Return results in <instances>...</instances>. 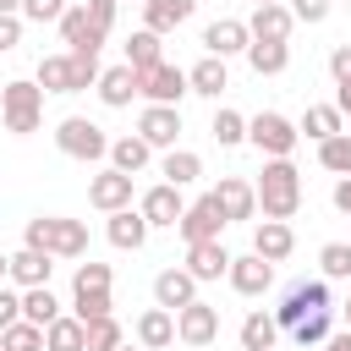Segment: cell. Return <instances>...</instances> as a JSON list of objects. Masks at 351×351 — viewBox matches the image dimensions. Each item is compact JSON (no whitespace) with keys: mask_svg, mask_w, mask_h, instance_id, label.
Wrapping results in <instances>:
<instances>
[{"mask_svg":"<svg viewBox=\"0 0 351 351\" xmlns=\"http://www.w3.org/2000/svg\"><path fill=\"white\" fill-rule=\"evenodd\" d=\"M22 247L49 252V258H88V219H71V214H38V219H27Z\"/></svg>","mask_w":351,"mask_h":351,"instance_id":"1","label":"cell"},{"mask_svg":"<svg viewBox=\"0 0 351 351\" xmlns=\"http://www.w3.org/2000/svg\"><path fill=\"white\" fill-rule=\"evenodd\" d=\"M252 186H258L263 219H296V208H302V170L291 159H263V176Z\"/></svg>","mask_w":351,"mask_h":351,"instance_id":"2","label":"cell"},{"mask_svg":"<svg viewBox=\"0 0 351 351\" xmlns=\"http://www.w3.org/2000/svg\"><path fill=\"white\" fill-rule=\"evenodd\" d=\"M0 121H5L11 137H33L44 126V88L33 77H11L0 88Z\"/></svg>","mask_w":351,"mask_h":351,"instance_id":"3","label":"cell"},{"mask_svg":"<svg viewBox=\"0 0 351 351\" xmlns=\"http://www.w3.org/2000/svg\"><path fill=\"white\" fill-rule=\"evenodd\" d=\"M55 148H60L66 159H82V165L110 159V137H104V126L88 121V115H66V121L55 126Z\"/></svg>","mask_w":351,"mask_h":351,"instance_id":"4","label":"cell"},{"mask_svg":"<svg viewBox=\"0 0 351 351\" xmlns=\"http://www.w3.org/2000/svg\"><path fill=\"white\" fill-rule=\"evenodd\" d=\"M296 121H285L280 110H258L252 121H247V143L263 154V159H291L296 154Z\"/></svg>","mask_w":351,"mask_h":351,"instance_id":"5","label":"cell"},{"mask_svg":"<svg viewBox=\"0 0 351 351\" xmlns=\"http://www.w3.org/2000/svg\"><path fill=\"white\" fill-rule=\"evenodd\" d=\"M324 307H335V302H329V280H302V285H291V291H285V302L274 307V324L291 335L307 313H324Z\"/></svg>","mask_w":351,"mask_h":351,"instance_id":"6","label":"cell"},{"mask_svg":"<svg viewBox=\"0 0 351 351\" xmlns=\"http://www.w3.org/2000/svg\"><path fill=\"white\" fill-rule=\"evenodd\" d=\"M137 88H143V99H148V104H170V110L192 93L186 71H181V66H170V60H159L154 71H137Z\"/></svg>","mask_w":351,"mask_h":351,"instance_id":"7","label":"cell"},{"mask_svg":"<svg viewBox=\"0 0 351 351\" xmlns=\"http://www.w3.org/2000/svg\"><path fill=\"white\" fill-rule=\"evenodd\" d=\"M137 208H143V219H148L154 230H176V225H181V214H186V197H181V186L154 181V186L137 197Z\"/></svg>","mask_w":351,"mask_h":351,"instance_id":"8","label":"cell"},{"mask_svg":"<svg viewBox=\"0 0 351 351\" xmlns=\"http://www.w3.org/2000/svg\"><path fill=\"white\" fill-rule=\"evenodd\" d=\"M225 225H230V219L219 214L214 192H203L197 203H186V214H181V225H176V230H181V241H186V247H197V241H219V230H225Z\"/></svg>","mask_w":351,"mask_h":351,"instance_id":"9","label":"cell"},{"mask_svg":"<svg viewBox=\"0 0 351 351\" xmlns=\"http://www.w3.org/2000/svg\"><path fill=\"white\" fill-rule=\"evenodd\" d=\"M176 340L192 346V351L214 346V340H219V307H208L203 296H197L192 307H181V313H176Z\"/></svg>","mask_w":351,"mask_h":351,"instance_id":"10","label":"cell"},{"mask_svg":"<svg viewBox=\"0 0 351 351\" xmlns=\"http://www.w3.org/2000/svg\"><path fill=\"white\" fill-rule=\"evenodd\" d=\"M137 137H143L154 154H170L176 137H181V110H170V104H148V110L137 115Z\"/></svg>","mask_w":351,"mask_h":351,"instance_id":"11","label":"cell"},{"mask_svg":"<svg viewBox=\"0 0 351 351\" xmlns=\"http://www.w3.org/2000/svg\"><path fill=\"white\" fill-rule=\"evenodd\" d=\"M88 203L99 208V214H121V208H132V176H121V170H99L93 181H88Z\"/></svg>","mask_w":351,"mask_h":351,"instance_id":"12","label":"cell"},{"mask_svg":"<svg viewBox=\"0 0 351 351\" xmlns=\"http://www.w3.org/2000/svg\"><path fill=\"white\" fill-rule=\"evenodd\" d=\"M291 27H296V16H291L285 0L280 5H252V16H247V33L258 44H291Z\"/></svg>","mask_w":351,"mask_h":351,"instance_id":"13","label":"cell"},{"mask_svg":"<svg viewBox=\"0 0 351 351\" xmlns=\"http://www.w3.org/2000/svg\"><path fill=\"white\" fill-rule=\"evenodd\" d=\"M247 44H252V33H247V22H241V16H219V22H208V27H203V49H208V55H219V60L247 55Z\"/></svg>","mask_w":351,"mask_h":351,"instance_id":"14","label":"cell"},{"mask_svg":"<svg viewBox=\"0 0 351 351\" xmlns=\"http://www.w3.org/2000/svg\"><path fill=\"white\" fill-rule=\"evenodd\" d=\"M214 203H219V214H225L230 225H236V219H252V214H258V186L241 181V176H219Z\"/></svg>","mask_w":351,"mask_h":351,"instance_id":"15","label":"cell"},{"mask_svg":"<svg viewBox=\"0 0 351 351\" xmlns=\"http://www.w3.org/2000/svg\"><path fill=\"white\" fill-rule=\"evenodd\" d=\"M192 302H197V280H192L186 269H159V274H154V307L181 313V307H192Z\"/></svg>","mask_w":351,"mask_h":351,"instance_id":"16","label":"cell"},{"mask_svg":"<svg viewBox=\"0 0 351 351\" xmlns=\"http://www.w3.org/2000/svg\"><path fill=\"white\" fill-rule=\"evenodd\" d=\"M230 291L236 296H263L269 285H274V263H263L258 252H247V258H230Z\"/></svg>","mask_w":351,"mask_h":351,"instance_id":"17","label":"cell"},{"mask_svg":"<svg viewBox=\"0 0 351 351\" xmlns=\"http://www.w3.org/2000/svg\"><path fill=\"white\" fill-rule=\"evenodd\" d=\"M252 252H258L263 263H285V258L296 252V230H291L285 219H263V225L252 230Z\"/></svg>","mask_w":351,"mask_h":351,"instance_id":"18","label":"cell"},{"mask_svg":"<svg viewBox=\"0 0 351 351\" xmlns=\"http://www.w3.org/2000/svg\"><path fill=\"white\" fill-rule=\"evenodd\" d=\"M110 225H104V236H110V247H121V252H137L143 241H148V219H143V208H121V214H104Z\"/></svg>","mask_w":351,"mask_h":351,"instance_id":"19","label":"cell"},{"mask_svg":"<svg viewBox=\"0 0 351 351\" xmlns=\"http://www.w3.org/2000/svg\"><path fill=\"white\" fill-rule=\"evenodd\" d=\"M49 274H55V258H49V252H33V247H16V252H11V285H16V291L49 285Z\"/></svg>","mask_w":351,"mask_h":351,"instance_id":"20","label":"cell"},{"mask_svg":"<svg viewBox=\"0 0 351 351\" xmlns=\"http://www.w3.org/2000/svg\"><path fill=\"white\" fill-rule=\"evenodd\" d=\"M186 274H192L197 285L230 274V252H225V241H197V247H186Z\"/></svg>","mask_w":351,"mask_h":351,"instance_id":"21","label":"cell"},{"mask_svg":"<svg viewBox=\"0 0 351 351\" xmlns=\"http://www.w3.org/2000/svg\"><path fill=\"white\" fill-rule=\"evenodd\" d=\"M55 27H60V38H66L71 49H93V55L104 49V33L88 22V5H66V16H60Z\"/></svg>","mask_w":351,"mask_h":351,"instance_id":"22","label":"cell"},{"mask_svg":"<svg viewBox=\"0 0 351 351\" xmlns=\"http://www.w3.org/2000/svg\"><path fill=\"white\" fill-rule=\"evenodd\" d=\"M93 93H99V99H104L110 110H126V104H132V99H137L143 88H137V71H132V66L121 60V66H110V71L99 77V88H93Z\"/></svg>","mask_w":351,"mask_h":351,"instance_id":"23","label":"cell"},{"mask_svg":"<svg viewBox=\"0 0 351 351\" xmlns=\"http://www.w3.org/2000/svg\"><path fill=\"white\" fill-rule=\"evenodd\" d=\"M192 11H197V0H148V5H143V27L165 38V33H176Z\"/></svg>","mask_w":351,"mask_h":351,"instance_id":"24","label":"cell"},{"mask_svg":"<svg viewBox=\"0 0 351 351\" xmlns=\"http://www.w3.org/2000/svg\"><path fill=\"white\" fill-rule=\"evenodd\" d=\"M33 82H38L44 93H77V66H71V49H66V55H44V60H38V71H33Z\"/></svg>","mask_w":351,"mask_h":351,"instance_id":"25","label":"cell"},{"mask_svg":"<svg viewBox=\"0 0 351 351\" xmlns=\"http://www.w3.org/2000/svg\"><path fill=\"white\" fill-rule=\"evenodd\" d=\"M148 159H154V148H148L137 132H126V137H110V170H121V176H137V170H148Z\"/></svg>","mask_w":351,"mask_h":351,"instance_id":"26","label":"cell"},{"mask_svg":"<svg viewBox=\"0 0 351 351\" xmlns=\"http://www.w3.org/2000/svg\"><path fill=\"white\" fill-rule=\"evenodd\" d=\"M137 346H143V351H165V346H176V313L148 307V313L137 318Z\"/></svg>","mask_w":351,"mask_h":351,"instance_id":"27","label":"cell"},{"mask_svg":"<svg viewBox=\"0 0 351 351\" xmlns=\"http://www.w3.org/2000/svg\"><path fill=\"white\" fill-rule=\"evenodd\" d=\"M274 346H280V324H274V313L252 307V313L241 318V351H274Z\"/></svg>","mask_w":351,"mask_h":351,"instance_id":"28","label":"cell"},{"mask_svg":"<svg viewBox=\"0 0 351 351\" xmlns=\"http://www.w3.org/2000/svg\"><path fill=\"white\" fill-rule=\"evenodd\" d=\"M121 49H126V66H132V71H154V66L165 60V38H159V33H148V27H137Z\"/></svg>","mask_w":351,"mask_h":351,"instance_id":"29","label":"cell"},{"mask_svg":"<svg viewBox=\"0 0 351 351\" xmlns=\"http://www.w3.org/2000/svg\"><path fill=\"white\" fill-rule=\"evenodd\" d=\"M186 82H192V93H203V99H219V93L230 88V71H225V60H219V55H203V60L186 71Z\"/></svg>","mask_w":351,"mask_h":351,"instance_id":"30","label":"cell"},{"mask_svg":"<svg viewBox=\"0 0 351 351\" xmlns=\"http://www.w3.org/2000/svg\"><path fill=\"white\" fill-rule=\"evenodd\" d=\"M44 351H88V324L60 313L49 329H44Z\"/></svg>","mask_w":351,"mask_h":351,"instance_id":"31","label":"cell"},{"mask_svg":"<svg viewBox=\"0 0 351 351\" xmlns=\"http://www.w3.org/2000/svg\"><path fill=\"white\" fill-rule=\"evenodd\" d=\"M296 132H307L313 143H329V137H340L346 132V115L335 110V104H307V115H302V126Z\"/></svg>","mask_w":351,"mask_h":351,"instance_id":"32","label":"cell"},{"mask_svg":"<svg viewBox=\"0 0 351 351\" xmlns=\"http://www.w3.org/2000/svg\"><path fill=\"white\" fill-rule=\"evenodd\" d=\"M159 176H165L170 186H192V181L203 176V159H197L192 148H170V154L159 159Z\"/></svg>","mask_w":351,"mask_h":351,"instance_id":"33","label":"cell"},{"mask_svg":"<svg viewBox=\"0 0 351 351\" xmlns=\"http://www.w3.org/2000/svg\"><path fill=\"white\" fill-rule=\"evenodd\" d=\"M247 66L258 71V77H280L285 66H291V44H247Z\"/></svg>","mask_w":351,"mask_h":351,"instance_id":"34","label":"cell"},{"mask_svg":"<svg viewBox=\"0 0 351 351\" xmlns=\"http://www.w3.org/2000/svg\"><path fill=\"white\" fill-rule=\"evenodd\" d=\"M22 318H27V324H38V329H49V324L60 318V302H55V291H49V285H33V291H22Z\"/></svg>","mask_w":351,"mask_h":351,"instance_id":"35","label":"cell"},{"mask_svg":"<svg viewBox=\"0 0 351 351\" xmlns=\"http://www.w3.org/2000/svg\"><path fill=\"white\" fill-rule=\"evenodd\" d=\"M208 132H214V143H219V148H236V143H247V115H241V110H225V104H219V110H214V126H208Z\"/></svg>","mask_w":351,"mask_h":351,"instance_id":"36","label":"cell"},{"mask_svg":"<svg viewBox=\"0 0 351 351\" xmlns=\"http://www.w3.org/2000/svg\"><path fill=\"white\" fill-rule=\"evenodd\" d=\"M71 318H82V324H93V318H115L110 291H71Z\"/></svg>","mask_w":351,"mask_h":351,"instance_id":"37","label":"cell"},{"mask_svg":"<svg viewBox=\"0 0 351 351\" xmlns=\"http://www.w3.org/2000/svg\"><path fill=\"white\" fill-rule=\"evenodd\" d=\"M329 318H335V307H324V313H307V318H302V324L291 329V340H296L302 351H307V346L318 351V346L329 340Z\"/></svg>","mask_w":351,"mask_h":351,"instance_id":"38","label":"cell"},{"mask_svg":"<svg viewBox=\"0 0 351 351\" xmlns=\"http://www.w3.org/2000/svg\"><path fill=\"white\" fill-rule=\"evenodd\" d=\"M318 263H324V280H351V241H324Z\"/></svg>","mask_w":351,"mask_h":351,"instance_id":"39","label":"cell"},{"mask_svg":"<svg viewBox=\"0 0 351 351\" xmlns=\"http://www.w3.org/2000/svg\"><path fill=\"white\" fill-rule=\"evenodd\" d=\"M318 165H324V170H335V176H351V132H340V137L318 143Z\"/></svg>","mask_w":351,"mask_h":351,"instance_id":"40","label":"cell"},{"mask_svg":"<svg viewBox=\"0 0 351 351\" xmlns=\"http://www.w3.org/2000/svg\"><path fill=\"white\" fill-rule=\"evenodd\" d=\"M0 346H5V351H44V329L22 318V324H11V329L0 335Z\"/></svg>","mask_w":351,"mask_h":351,"instance_id":"41","label":"cell"},{"mask_svg":"<svg viewBox=\"0 0 351 351\" xmlns=\"http://www.w3.org/2000/svg\"><path fill=\"white\" fill-rule=\"evenodd\" d=\"M110 280H115V274H110V263H93V258H88V263H77L71 291H110Z\"/></svg>","mask_w":351,"mask_h":351,"instance_id":"42","label":"cell"},{"mask_svg":"<svg viewBox=\"0 0 351 351\" xmlns=\"http://www.w3.org/2000/svg\"><path fill=\"white\" fill-rule=\"evenodd\" d=\"M126 340H121V324L115 318H93L88 324V351H121Z\"/></svg>","mask_w":351,"mask_h":351,"instance_id":"43","label":"cell"},{"mask_svg":"<svg viewBox=\"0 0 351 351\" xmlns=\"http://www.w3.org/2000/svg\"><path fill=\"white\" fill-rule=\"evenodd\" d=\"M66 0H22V22H60Z\"/></svg>","mask_w":351,"mask_h":351,"instance_id":"44","label":"cell"},{"mask_svg":"<svg viewBox=\"0 0 351 351\" xmlns=\"http://www.w3.org/2000/svg\"><path fill=\"white\" fill-rule=\"evenodd\" d=\"M82 5H88V22H93V27H99V33L110 38V27H115V11H121V0H82Z\"/></svg>","mask_w":351,"mask_h":351,"instance_id":"45","label":"cell"},{"mask_svg":"<svg viewBox=\"0 0 351 351\" xmlns=\"http://www.w3.org/2000/svg\"><path fill=\"white\" fill-rule=\"evenodd\" d=\"M329 5H335V0H291V16L307 22V27H318V22L329 16Z\"/></svg>","mask_w":351,"mask_h":351,"instance_id":"46","label":"cell"},{"mask_svg":"<svg viewBox=\"0 0 351 351\" xmlns=\"http://www.w3.org/2000/svg\"><path fill=\"white\" fill-rule=\"evenodd\" d=\"M11 324H22V291H5V285H0V335H5Z\"/></svg>","mask_w":351,"mask_h":351,"instance_id":"47","label":"cell"},{"mask_svg":"<svg viewBox=\"0 0 351 351\" xmlns=\"http://www.w3.org/2000/svg\"><path fill=\"white\" fill-rule=\"evenodd\" d=\"M329 77H335V82L351 77V44H335V49H329Z\"/></svg>","mask_w":351,"mask_h":351,"instance_id":"48","label":"cell"},{"mask_svg":"<svg viewBox=\"0 0 351 351\" xmlns=\"http://www.w3.org/2000/svg\"><path fill=\"white\" fill-rule=\"evenodd\" d=\"M22 44V16H0V55H11Z\"/></svg>","mask_w":351,"mask_h":351,"instance_id":"49","label":"cell"},{"mask_svg":"<svg viewBox=\"0 0 351 351\" xmlns=\"http://www.w3.org/2000/svg\"><path fill=\"white\" fill-rule=\"evenodd\" d=\"M335 208H340V214H351V176H340V181H335Z\"/></svg>","mask_w":351,"mask_h":351,"instance_id":"50","label":"cell"},{"mask_svg":"<svg viewBox=\"0 0 351 351\" xmlns=\"http://www.w3.org/2000/svg\"><path fill=\"white\" fill-rule=\"evenodd\" d=\"M335 110H340V115H351V77H346V82H335Z\"/></svg>","mask_w":351,"mask_h":351,"instance_id":"51","label":"cell"},{"mask_svg":"<svg viewBox=\"0 0 351 351\" xmlns=\"http://www.w3.org/2000/svg\"><path fill=\"white\" fill-rule=\"evenodd\" d=\"M318 351H351V329H340V335H329Z\"/></svg>","mask_w":351,"mask_h":351,"instance_id":"52","label":"cell"},{"mask_svg":"<svg viewBox=\"0 0 351 351\" xmlns=\"http://www.w3.org/2000/svg\"><path fill=\"white\" fill-rule=\"evenodd\" d=\"M0 16H22V0H0Z\"/></svg>","mask_w":351,"mask_h":351,"instance_id":"53","label":"cell"},{"mask_svg":"<svg viewBox=\"0 0 351 351\" xmlns=\"http://www.w3.org/2000/svg\"><path fill=\"white\" fill-rule=\"evenodd\" d=\"M5 280H11V258L0 252V285H5Z\"/></svg>","mask_w":351,"mask_h":351,"instance_id":"54","label":"cell"},{"mask_svg":"<svg viewBox=\"0 0 351 351\" xmlns=\"http://www.w3.org/2000/svg\"><path fill=\"white\" fill-rule=\"evenodd\" d=\"M340 313H346V329H351V296H346V307H340Z\"/></svg>","mask_w":351,"mask_h":351,"instance_id":"55","label":"cell"},{"mask_svg":"<svg viewBox=\"0 0 351 351\" xmlns=\"http://www.w3.org/2000/svg\"><path fill=\"white\" fill-rule=\"evenodd\" d=\"M252 5H280V0H252Z\"/></svg>","mask_w":351,"mask_h":351,"instance_id":"56","label":"cell"},{"mask_svg":"<svg viewBox=\"0 0 351 351\" xmlns=\"http://www.w3.org/2000/svg\"><path fill=\"white\" fill-rule=\"evenodd\" d=\"M121 5H148V0H121Z\"/></svg>","mask_w":351,"mask_h":351,"instance_id":"57","label":"cell"},{"mask_svg":"<svg viewBox=\"0 0 351 351\" xmlns=\"http://www.w3.org/2000/svg\"><path fill=\"white\" fill-rule=\"evenodd\" d=\"M121 351H132V346H121ZM137 351H143V346H137Z\"/></svg>","mask_w":351,"mask_h":351,"instance_id":"58","label":"cell"},{"mask_svg":"<svg viewBox=\"0 0 351 351\" xmlns=\"http://www.w3.org/2000/svg\"><path fill=\"white\" fill-rule=\"evenodd\" d=\"M0 351H5V346H0Z\"/></svg>","mask_w":351,"mask_h":351,"instance_id":"59","label":"cell"}]
</instances>
